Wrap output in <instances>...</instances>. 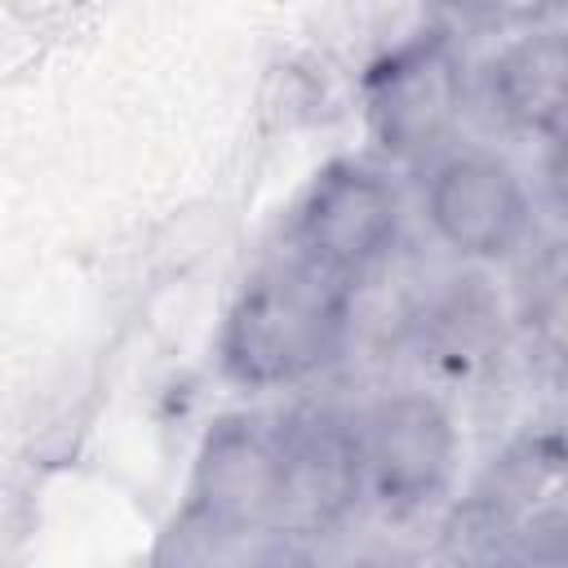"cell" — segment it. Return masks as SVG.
Listing matches in <instances>:
<instances>
[{
  "mask_svg": "<svg viewBox=\"0 0 568 568\" xmlns=\"http://www.w3.org/2000/svg\"><path fill=\"white\" fill-rule=\"evenodd\" d=\"M484 93L506 124L550 133L564 115V40L555 31L515 40L488 62Z\"/></svg>",
  "mask_w": 568,
  "mask_h": 568,
  "instance_id": "obj_8",
  "label": "cell"
},
{
  "mask_svg": "<svg viewBox=\"0 0 568 568\" xmlns=\"http://www.w3.org/2000/svg\"><path fill=\"white\" fill-rule=\"evenodd\" d=\"M430 222L470 257H497L528 231V195L519 178L488 155H453L430 173Z\"/></svg>",
  "mask_w": 568,
  "mask_h": 568,
  "instance_id": "obj_6",
  "label": "cell"
},
{
  "mask_svg": "<svg viewBox=\"0 0 568 568\" xmlns=\"http://www.w3.org/2000/svg\"><path fill=\"white\" fill-rule=\"evenodd\" d=\"M351 284L302 253L262 271L226 320V373L244 386H284L328 364L351 324Z\"/></svg>",
  "mask_w": 568,
  "mask_h": 568,
  "instance_id": "obj_1",
  "label": "cell"
},
{
  "mask_svg": "<svg viewBox=\"0 0 568 568\" xmlns=\"http://www.w3.org/2000/svg\"><path fill=\"white\" fill-rule=\"evenodd\" d=\"M493 18H506V22H541L546 13L559 9V0H479Z\"/></svg>",
  "mask_w": 568,
  "mask_h": 568,
  "instance_id": "obj_9",
  "label": "cell"
},
{
  "mask_svg": "<svg viewBox=\"0 0 568 568\" xmlns=\"http://www.w3.org/2000/svg\"><path fill=\"white\" fill-rule=\"evenodd\" d=\"M462 106V62L444 36L408 44L373 75V129L386 151L422 155L444 142Z\"/></svg>",
  "mask_w": 568,
  "mask_h": 568,
  "instance_id": "obj_5",
  "label": "cell"
},
{
  "mask_svg": "<svg viewBox=\"0 0 568 568\" xmlns=\"http://www.w3.org/2000/svg\"><path fill=\"white\" fill-rule=\"evenodd\" d=\"M271 501V426L262 422H222L200 462V510L213 528H253L266 524Z\"/></svg>",
  "mask_w": 568,
  "mask_h": 568,
  "instance_id": "obj_7",
  "label": "cell"
},
{
  "mask_svg": "<svg viewBox=\"0 0 568 568\" xmlns=\"http://www.w3.org/2000/svg\"><path fill=\"white\" fill-rule=\"evenodd\" d=\"M355 439H359L364 488L382 501V510L413 515L444 493L457 439L448 413L435 399L422 395L382 399L364 417V426H355Z\"/></svg>",
  "mask_w": 568,
  "mask_h": 568,
  "instance_id": "obj_3",
  "label": "cell"
},
{
  "mask_svg": "<svg viewBox=\"0 0 568 568\" xmlns=\"http://www.w3.org/2000/svg\"><path fill=\"white\" fill-rule=\"evenodd\" d=\"M399 200L390 182L359 164H337L315 182L302 217H297V248L302 257L359 280L395 240Z\"/></svg>",
  "mask_w": 568,
  "mask_h": 568,
  "instance_id": "obj_4",
  "label": "cell"
},
{
  "mask_svg": "<svg viewBox=\"0 0 568 568\" xmlns=\"http://www.w3.org/2000/svg\"><path fill=\"white\" fill-rule=\"evenodd\" d=\"M364 488L355 426L337 413H288L271 426L266 528L315 537L346 519Z\"/></svg>",
  "mask_w": 568,
  "mask_h": 568,
  "instance_id": "obj_2",
  "label": "cell"
}]
</instances>
